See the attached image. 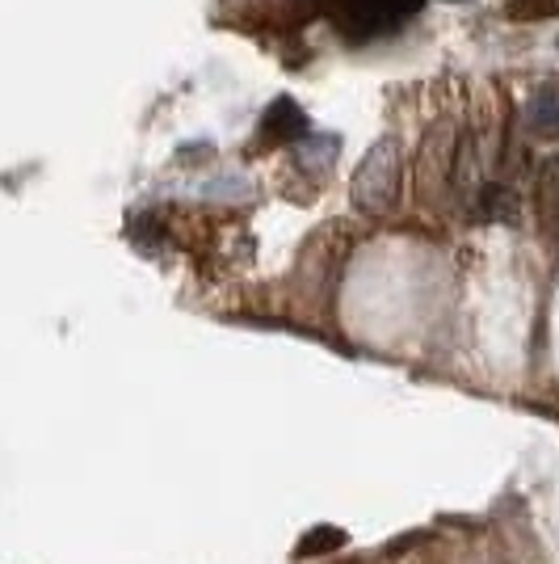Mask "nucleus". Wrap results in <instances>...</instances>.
I'll list each match as a JSON object with an SVG mask.
<instances>
[{"label":"nucleus","mask_w":559,"mask_h":564,"mask_svg":"<svg viewBox=\"0 0 559 564\" xmlns=\"http://www.w3.org/2000/svg\"><path fill=\"white\" fill-rule=\"evenodd\" d=\"M337 547H346V531L341 527H311L304 540H299V547H295V556L299 561H316V556H328Z\"/></svg>","instance_id":"obj_5"},{"label":"nucleus","mask_w":559,"mask_h":564,"mask_svg":"<svg viewBox=\"0 0 559 564\" xmlns=\"http://www.w3.org/2000/svg\"><path fill=\"white\" fill-rule=\"evenodd\" d=\"M509 22H547L559 13V0H509Z\"/></svg>","instance_id":"obj_6"},{"label":"nucleus","mask_w":559,"mask_h":564,"mask_svg":"<svg viewBox=\"0 0 559 564\" xmlns=\"http://www.w3.org/2000/svg\"><path fill=\"white\" fill-rule=\"evenodd\" d=\"M538 215L551 232H559V156H551L538 173Z\"/></svg>","instance_id":"obj_3"},{"label":"nucleus","mask_w":559,"mask_h":564,"mask_svg":"<svg viewBox=\"0 0 559 564\" xmlns=\"http://www.w3.org/2000/svg\"><path fill=\"white\" fill-rule=\"evenodd\" d=\"M353 207L362 215H387L399 198V148L396 140H379L353 173Z\"/></svg>","instance_id":"obj_1"},{"label":"nucleus","mask_w":559,"mask_h":564,"mask_svg":"<svg viewBox=\"0 0 559 564\" xmlns=\"http://www.w3.org/2000/svg\"><path fill=\"white\" fill-rule=\"evenodd\" d=\"M299 131H304V115H299L295 101H278V106L265 115V127H261V135L270 143H286L291 135H299Z\"/></svg>","instance_id":"obj_4"},{"label":"nucleus","mask_w":559,"mask_h":564,"mask_svg":"<svg viewBox=\"0 0 559 564\" xmlns=\"http://www.w3.org/2000/svg\"><path fill=\"white\" fill-rule=\"evenodd\" d=\"M526 122H530V131H535V135L556 140L559 135V89L556 85L538 89L535 101H530V110H526Z\"/></svg>","instance_id":"obj_2"}]
</instances>
